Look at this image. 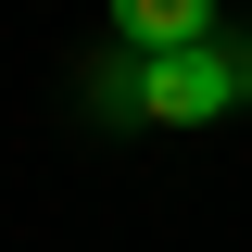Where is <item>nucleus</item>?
Listing matches in <instances>:
<instances>
[{
	"label": "nucleus",
	"instance_id": "1",
	"mask_svg": "<svg viewBox=\"0 0 252 252\" xmlns=\"http://www.w3.org/2000/svg\"><path fill=\"white\" fill-rule=\"evenodd\" d=\"M240 89H252V51H227V38H202V51H152L139 76H126V101H139L152 126H215Z\"/></svg>",
	"mask_w": 252,
	"mask_h": 252
},
{
	"label": "nucleus",
	"instance_id": "2",
	"mask_svg": "<svg viewBox=\"0 0 252 252\" xmlns=\"http://www.w3.org/2000/svg\"><path fill=\"white\" fill-rule=\"evenodd\" d=\"M114 38L152 63V51H202V38H227V26H215V0H114Z\"/></svg>",
	"mask_w": 252,
	"mask_h": 252
}]
</instances>
